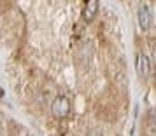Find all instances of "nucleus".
Segmentation results:
<instances>
[{"label":"nucleus","mask_w":156,"mask_h":136,"mask_svg":"<svg viewBox=\"0 0 156 136\" xmlns=\"http://www.w3.org/2000/svg\"><path fill=\"white\" fill-rule=\"evenodd\" d=\"M153 56H154V59H156V42H154V45H153Z\"/></svg>","instance_id":"obj_6"},{"label":"nucleus","mask_w":156,"mask_h":136,"mask_svg":"<svg viewBox=\"0 0 156 136\" xmlns=\"http://www.w3.org/2000/svg\"><path fill=\"white\" fill-rule=\"evenodd\" d=\"M154 79H156V66H154Z\"/></svg>","instance_id":"obj_8"},{"label":"nucleus","mask_w":156,"mask_h":136,"mask_svg":"<svg viewBox=\"0 0 156 136\" xmlns=\"http://www.w3.org/2000/svg\"><path fill=\"white\" fill-rule=\"evenodd\" d=\"M137 16H139V26H140L144 32L151 28V23H153V14H151V11H149L147 5H140V7H139V12H137Z\"/></svg>","instance_id":"obj_2"},{"label":"nucleus","mask_w":156,"mask_h":136,"mask_svg":"<svg viewBox=\"0 0 156 136\" xmlns=\"http://www.w3.org/2000/svg\"><path fill=\"white\" fill-rule=\"evenodd\" d=\"M90 136H102V134H100L98 131H93V133H91V134H90Z\"/></svg>","instance_id":"obj_7"},{"label":"nucleus","mask_w":156,"mask_h":136,"mask_svg":"<svg viewBox=\"0 0 156 136\" xmlns=\"http://www.w3.org/2000/svg\"><path fill=\"white\" fill-rule=\"evenodd\" d=\"M69 112H70V101L65 96H56L51 103V114L56 119H65L69 115Z\"/></svg>","instance_id":"obj_1"},{"label":"nucleus","mask_w":156,"mask_h":136,"mask_svg":"<svg viewBox=\"0 0 156 136\" xmlns=\"http://www.w3.org/2000/svg\"><path fill=\"white\" fill-rule=\"evenodd\" d=\"M147 126H149V129H151L153 133H156V107L149 110V115H147Z\"/></svg>","instance_id":"obj_5"},{"label":"nucleus","mask_w":156,"mask_h":136,"mask_svg":"<svg viewBox=\"0 0 156 136\" xmlns=\"http://www.w3.org/2000/svg\"><path fill=\"white\" fill-rule=\"evenodd\" d=\"M98 0H88L84 4V7H83V18H84V21H91L93 18L97 16L98 12Z\"/></svg>","instance_id":"obj_4"},{"label":"nucleus","mask_w":156,"mask_h":136,"mask_svg":"<svg viewBox=\"0 0 156 136\" xmlns=\"http://www.w3.org/2000/svg\"><path fill=\"white\" fill-rule=\"evenodd\" d=\"M149 68H151V59H149V56H146L144 52H139L137 54V73L140 77H147Z\"/></svg>","instance_id":"obj_3"}]
</instances>
